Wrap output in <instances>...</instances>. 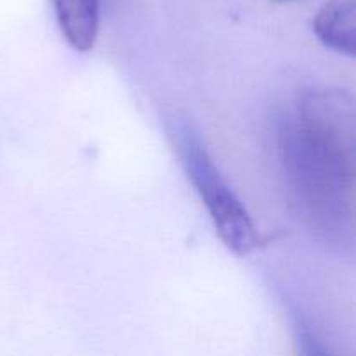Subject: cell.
I'll use <instances>...</instances> for the list:
<instances>
[{"mask_svg": "<svg viewBox=\"0 0 356 356\" xmlns=\"http://www.w3.org/2000/svg\"><path fill=\"white\" fill-rule=\"evenodd\" d=\"M355 103L339 89L302 94L285 125L284 160L299 207L323 233L353 225Z\"/></svg>", "mask_w": 356, "mask_h": 356, "instance_id": "obj_1", "label": "cell"}, {"mask_svg": "<svg viewBox=\"0 0 356 356\" xmlns=\"http://www.w3.org/2000/svg\"><path fill=\"white\" fill-rule=\"evenodd\" d=\"M313 31L327 49L355 58L356 3L355 0H327L313 17Z\"/></svg>", "mask_w": 356, "mask_h": 356, "instance_id": "obj_3", "label": "cell"}, {"mask_svg": "<svg viewBox=\"0 0 356 356\" xmlns=\"http://www.w3.org/2000/svg\"><path fill=\"white\" fill-rule=\"evenodd\" d=\"M176 138L188 177L204 202L216 232L229 250L238 256L250 254L259 245L261 238L245 205L221 176L202 139L190 125H177Z\"/></svg>", "mask_w": 356, "mask_h": 356, "instance_id": "obj_2", "label": "cell"}, {"mask_svg": "<svg viewBox=\"0 0 356 356\" xmlns=\"http://www.w3.org/2000/svg\"><path fill=\"white\" fill-rule=\"evenodd\" d=\"M63 37L76 52H89L99 31V0H52Z\"/></svg>", "mask_w": 356, "mask_h": 356, "instance_id": "obj_4", "label": "cell"}]
</instances>
